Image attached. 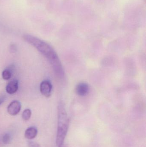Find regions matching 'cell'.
<instances>
[{
    "instance_id": "cell-1",
    "label": "cell",
    "mask_w": 146,
    "mask_h": 147,
    "mask_svg": "<svg viewBox=\"0 0 146 147\" xmlns=\"http://www.w3.org/2000/svg\"><path fill=\"white\" fill-rule=\"evenodd\" d=\"M23 38L26 42L35 47L47 59L58 77L63 78L64 73L61 63L56 52L50 45L37 37L29 34H25Z\"/></svg>"
},
{
    "instance_id": "cell-2",
    "label": "cell",
    "mask_w": 146,
    "mask_h": 147,
    "mask_svg": "<svg viewBox=\"0 0 146 147\" xmlns=\"http://www.w3.org/2000/svg\"><path fill=\"white\" fill-rule=\"evenodd\" d=\"M69 118L66 111L65 105L61 102L57 107V129L56 144L60 147L64 144L69 127Z\"/></svg>"
},
{
    "instance_id": "cell-3",
    "label": "cell",
    "mask_w": 146,
    "mask_h": 147,
    "mask_svg": "<svg viewBox=\"0 0 146 147\" xmlns=\"http://www.w3.org/2000/svg\"><path fill=\"white\" fill-rule=\"evenodd\" d=\"M145 10L141 4L135 2L130 3L125 7L123 18L125 23L138 24L145 19Z\"/></svg>"
},
{
    "instance_id": "cell-4",
    "label": "cell",
    "mask_w": 146,
    "mask_h": 147,
    "mask_svg": "<svg viewBox=\"0 0 146 147\" xmlns=\"http://www.w3.org/2000/svg\"><path fill=\"white\" fill-rule=\"evenodd\" d=\"M52 89V84L49 80H44L40 84V92L42 95L46 97H49L51 96Z\"/></svg>"
},
{
    "instance_id": "cell-5",
    "label": "cell",
    "mask_w": 146,
    "mask_h": 147,
    "mask_svg": "<svg viewBox=\"0 0 146 147\" xmlns=\"http://www.w3.org/2000/svg\"><path fill=\"white\" fill-rule=\"evenodd\" d=\"M21 107V104L19 101H13L8 106V113L12 116L16 115L19 113Z\"/></svg>"
},
{
    "instance_id": "cell-6",
    "label": "cell",
    "mask_w": 146,
    "mask_h": 147,
    "mask_svg": "<svg viewBox=\"0 0 146 147\" xmlns=\"http://www.w3.org/2000/svg\"><path fill=\"white\" fill-rule=\"evenodd\" d=\"M90 87L88 84L84 82L80 83L76 87V93L79 96H84L89 93Z\"/></svg>"
},
{
    "instance_id": "cell-7",
    "label": "cell",
    "mask_w": 146,
    "mask_h": 147,
    "mask_svg": "<svg viewBox=\"0 0 146 147\" xmlns=\"http://www.w3.org/2000/svg\"><path fill=\"white\" fill-rule=\"evenodd\" d=\"M75 3L72 0H66L63 3V11L67 14H71L75 9Z\"/></svg>"
},
{
    "instance_id": "cell-8",
    "label": "cell",
    "mask_w": 146,
    "mask_h": 147,
    "mask_svg": "<svg viewBox=\"0 0 146 147\" xmlns=\"http://www.w3.org/2000/svg\"><path fill=\"white\" fill-rule=\"evenodd\" d=\"M19 88V82L16 80L10 81L6 86L7 92L9 94H13L17 91Z\"/></svg>"
},
{
    "instance_id": "cell-9",
    "label": "cell",
    "mask_w": 146,
    "mask_h": 147,
    "mask_svg": "<svg viewBox=\"0 0 146 147\" xmlns=\"http://www.w3.org/2000/svg\"><path fill=\"white\" fill-rule=\"evenodd\" d=\"M37 129L36 127H30L25 131V138L27 140H33L37 136Z\"/></svg>"
},
{
    "instance_id": "cell-10",
    "label": "cell",
    "mask_w": 146,
    "mask_h": 147,
    "mask_svg": "<svg viewBox=\"0 0 146 147\" xmlns=\"http://www.w3.org/2000/svg\"><path fill=\"white\" fill-rule=\"evenodd\" d=\"M31 111L29 109H26L22 112V118L24 121H28L31 118Z\"/></svg>"
},
{
    "instance_id": "cell-11",
    "label": "cell",
    "mask_w": 146,
    "mask_h": 147,
    "mask_svg": "<svg viewBox=\"0 0 146 147\" xmlns=\"http://www.w3.org/2000/svg\"><path fill=\"white\" fill-rule=\"evenodd\" d=\"M12 76V72L9 69L4 70L2 73L3 78L5 80H8L11 78Z\"/></svg>"
},
{
    "instance_id": "cell-12",
    "label": "cell",
    "mask_w": 146,
    "mask_h": 147,
    "mask_svg": "<svg viewBox=\"0 0 146 147\" xmlns=\"http://www.w3.org/2000/svg\"><path fill=\"white\" fill-rule=\"evenodd\" d=\"M2 142L3 144H8L11 142V136L8 134H6L3 136L2 138Z\"/></svg>"
},
{
    "instance_id": "cell-13",
    "label": "cell",
    "mask_w": 146,
    "mask_h": 147,
    "mask_svg": "<svg viewBox=\"0 0 146 147\" xmlns=\"http://www.w3.org/2000/svg\"><path fill=\"white\" fill-rule=\"evenodd\" d=\"M28 147H40L37 143L33 142H29L28 144Z\"/></svg>"
},
{
    "instance_id": "cell-14",
    "label": "cell",
    "mask_w": 146,
    "mask_h": 147,
    "mask_svg": "<svg viewBox=\"0 0 146 147\" xmlns=\"http://www.w3.org/2000/svg\"><path fill=\"white\" fill-rule=\"evenodd\" d=\"M95 2H96L97 4L99 5H102L104 3L105 0H93Z\"/></svg>"
},
{
    "instance_id": "cell-15",
    "label": "cell",
    "mask_w": 146,
    "mask_h": 147,
    "mask_svg": "<svg viewBox=\"0 0 146 147\" xmlns=\"http://www.w3.org/2000/svg\"><path fill=\"white\" fill-rule=\"evenodd\" d=\"M6 97L4 96H0V105L5 101Z\"/></svg>"
},
{
    "instance_id": "cell-16",
    "label": "cell",
    "mask_w": 146,
    "mask_h": 147,
    "mask_svg": "<svg viewBox=\"0 0 146 147\" xmlns=\"http://www.w3.org/2000/svg\"><path fill=\"white\" fill-rule=\"evenodd\" d=\"M60 147H66V146H64V144H63V145L62 146H61Z\"/></svg>"
}]
</instances>
